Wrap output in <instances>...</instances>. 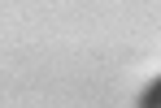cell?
Listing matches in <instances>:
<instances>
[{
  "label": "cell",
  "instance_id": "6da1fadb",
  "mask_svg": "<svg viewBox=\"0 0 161 108\" xmlns=\"http://www.w3.org/2000/svg\"><path fill=\"white\" fill-rule=\"evenodd\" d=\"M139 108H161V78L148 86V95H144V104H139Z\"/></svg>",
  "mask_w": 161,
  "mask_h": 108
}]
</instances>
